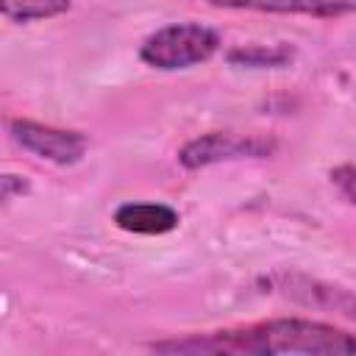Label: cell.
Listing matches in <instances>:
<instances>
[{"mask_svg":"<svg viewBox=\"0 0 356 356\" xmlns=\"http://www.w3.org/2000/svg\"><path fill=\"white\" fill-rule=\"evenodd\" d=\"M222 44V36L217 28L203 22H172L159 31H153L142 47L139 58L161 72L189 70L195 64L209 61Z\"/></svg>","mask_w":356,"mask_h":356,"instance_id":"obj_2","label":"cell"},{"mask_svg":"<svg viewBox=\"0 0 356 356\" xmlns=\"http://www.w3.org/2000/svg\"><path fill=\"white\" fill-rule=\"evenodd\" d=\"M273 284L284 298H289L298 306L320 309V312H331V314L356 320V292H350L339 284H328V281L309 278L300 273H275Z\"/></svg>","mask_w":356,"mask_h":356,"instance_id":"obj_5","label":"cell"},{"mask_svg":"<svg viewBox=\"0 0 356 356\" xmlns=\"http://www.w3.org/2000/svg\"><path fill=\"white\" fill-rule=\"evenodd\" d=\"M156 353H189V356H270V353H306V356H353L356 334L306 317H275L236 328H220L206 334H186L150 342Z\"/></svg>","mask_w":356,"mask_h":356,"instance_id":"obj_1","label":"cell"},{"mask_svg":"<svg viewBox=\"0 0 356 356\" xmlns=\"http://www.w3.org/2000/svg\"><path fill=\"white\" fill-rule=\"evenodd\" d=\"M0 6L8 22H36L70 11L72 0H3Z\"/></svg>","mask_w":356,"mask_h":356,"instance_id":"obj_9","label":"cell"},{"mask_svg":"<svg viewBox=\"0 0 356 356\" xmlns=\"http://www.w3.org/2000/svg\"><path fill=\"white\" fill-rule=\"evenodd\" d=\"M8 134L22 150H28L36 159H44L56 167L78 164L89 147V139L81 131L58 128V125H47V122H36V120H22V117L8 122Z\"/></svg>","mask_w":356,"mask_h":356,"instance_id":"obj_4","label":"cell"},{"mask_svg":"<svg viewBox=\"0 0 356 356\" xmlns=\"http://www.w3.org/2000/svg\"><path fill=\"white\" fill-rule=\"evenodd\" d=\"M214 8L264 11V14H303V17H339L353 6L348 0H206Z\"/></svg>","mask_w":356,"mask_h":356,"instance_id":"obj_6","label":"cell"},{"mask_svg":"<svg viewBox=\"0 0 356 356\" xmlns=\"http://www.w3.org/2000/svg\"><path fill=\"white\" fill-rule=\"evenodd\" d=\"M328 178H331V184L339 189V195H342L348 203L356 206V167H353V164H339V167H334V170L328 172Z\"/></svg>","mask_w":356,"mask_h":356,"instance_id":"obj_10","label":"cell"},{"mask_svg":"<svg viewBox=\"0 0 356 356\" xmlns=\"http://www.w3.org/2000/svg\"><path fill=\"white\" fill-rule=\"evenodd\" d=\"M178 211L164 203H122L114 211L117 228L142 236H161L178 228Z\"/></svg>","mask_w":356,"mask_h":356,"instance_id":"obj_7","label":"cell"},{"mask_svg":"<svg viewBox=\"0 0 356 356\" xmlns=\"http://www.w3.org/2000/svg\"><path fill=\"white\" fill-rule=\"evenodd\" d=\"M275 139L261 134H239V131H209L189 139L178 150V164L184 170H203L220 161L234 159H264L273 156Z\"/></svg>","mask_w":356,"mask_h":356,"instance_id":"obj_3","label":"cell"},{"mask_svg":"<svg viewBox=\"0 0 356 356\" xmlns=\"http://www.w3.org/2000/svg\"><path fill=\"white\" fill-rule=\"evenodd\" d=\"M228 64L234 67H250V70H278L286 67L295 58V50L289 44H242L228 50Z\"/></svg>","mask_w":356,"mask_h":356,"instance_id":"obj_8","label":"cell"},{"mask_svg":"<svg viewBox=\"0 0 356 356\" xmlns=\"http://www.w3.org/2000/svg\"><path fill=\"white\" fill-rule=\"evenodd\" d=\"M28 189H31V186H28V181H25L22 175H11V172H6V175L0 178V192H3V200H6V203L14 200V197H22Z\"/></svg>","mask_w":356,"mask_h":356,"instance_id":"obj_11","label":"cell"}]
</instances>
